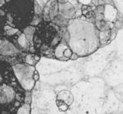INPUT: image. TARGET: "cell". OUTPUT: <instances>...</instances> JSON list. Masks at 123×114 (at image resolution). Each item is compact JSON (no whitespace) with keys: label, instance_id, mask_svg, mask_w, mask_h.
Wrapping results in <instances>:
<instances>
[{"label":"cell","instance_id":"15","mask_svg":"<svg viewBox=\"0 0 123 114\" xmlns=\"http://www.w3.org/2000/svg\"><path fill=\"white\" fill-rule=\"evenodd\" d=\"M114 28L117 29V30H119V29H121L122 28V22L116 20V21L114 22Z\"/></svg>","mask_w":123,"mask_h":114},{"label":"cell","instance_id":"3","mask_svg":"<svg viewBox=\"0 0 123 114\" xmlns=\"http://www.w3.org/2000/svg\"><path fill=\"white\" fill-rule=\"evenodd\" d=\"M25 90L19 84L13 67L0 60V114H16L25 103Z\"/></svg>","mask_w":123,"mask_h":114},{"label":"cell","instance_id":"7","mask_svg":"<svg viewBox=\"0 0 123 114\" xmlns=\"http://www.w3.org/2000/svg\"><path fill=\"white\" fill-rule=\"evenodd\" d=\"M104 21H109V22H114L116 21V17L117 14V10L114 4H105L104 5Z\"/></svg>","mask_w":123,"mask_h":114},{"label":"cell","instance_id":"2","mask_svg":"<svg viewBox=\"0 0 123 114\" xmlns=\"http://www.w3.org/2000/svg\"><path fill=\"white\" fill-rule=\"evenodd\" d=\"M66 29L69 33V47L79 57L89 56L100 49L99 30L83 16L70 20Z\"/></svg>","mask_w":123,"mask_h":114},{"label":"cell","instance_id":"14","mask_svg":"<svg viewBox=\"0 0 123 114\" xmlns=\"http://www.w3.org/2000/svg\"><path fill=\"white\" fill-rule=\"evenodd\" d=\"M31 78H32V80L34 82H36L39 80V74L37 70H34V71H33L32 76H31Z\"/></svg>","mask_w":123,"mask_h":114},{"label":"cell","instance_id":"11","mask_svg":"<svg viewBox=\"0 0 123 114\" xmlns=\"http://www.w3.org/2000/svg\"><path fill=\"white\" fill-rule=\"evenodd\" d=\"M69 21H70V20L65 19L62 18L61 16H60V15L58 14L53 20H52L51 23H53L55 25L58 26L59 28H67V26H68V25H69Z\"/></svg>","mask_w":123,"mask_h":114},{"label":"cell","instance_id":"13","mask_svg":"<svg viewBox=\"0 0 123 114\" xmlns=\"http://www.w3.org/2000/svg\"><path fill=\"white\" fill-rule=\"evenodd\" d=\"M31 101H32V99H31V92H30V91H25V103L30 105L31 104Z\"/></svg>","mask_w":123,"mask_h":114},{"label":"cell","instance_id":"16","mask_svg":"<svg viewBox=\"0 0 123 114\" xmlns=\"http://www.w3.org/2000/svg\"><path fill=\"white\" fill-rule=\"evenodd\" d=\"M116 20H117V21L122 22V20H123V15H122V13H120V12H117V17H116Z\"/></svg>","mask_w":123,"mask_h":114},{"label":"cell","instance_id":"5","mask_svg":"<svg viewBox=\"0 0 123 114\" xmlns=\"http://www.w3.org/2000/svg\"><path fill=\"white\" fill-rule=\"evenodd\" d=\"M26 53L21 52L6 38L0 36V60L7 62L12 67L25 64Z\"/></svg>","mask_w":123,"mask_h":114},{"label":"cell","instance_id":"8","mask_svg":"<svg viewBox=\"0 0 123 114\" xmlns=\"http://www.w3.org/2000/svg\"><path fill=\"white\" fill-rule=\"evenodd\" d=\"M67 48H69L68 44H67L66 41L62 37V39H61V41H60V43L56 46V48H55V53H54V55H55V59H57V60H62V61H67V60H69L68 59H65V57H64V52H65V51Z\"/></svg>","mask_w":123,"mask_h":114},{"label":"cell","instance_id":"18","mask_svg":"<svg viewBox=\"0 0 123 114\" xmlns=\"http://www.w3.org/2000/svg\"><path fill=\"white\" fill-rule=\"evenodd\" d=\"M57 2H58V3H65L68 1H65V0H59V1H57Z\"/></svg>","mask_w":123,"mask_h":114},{"label":"cell","instance_id":"17","mask_svg":"<svg viewBox=\"0 0 123 114\" xmlns=\"http://www.w3.org/2000/svg\"><path fill=\"white\" fill-rule=\"evenodd\" d=\"M78 58H80V57L78 56V55H76V54H74V53H73V54L71 55V56H70V60H77Z\"/></svg>","mask_w":123,"mask_h":114},{"label":"cell","instance_id":"6","mask_svg":"<svg viewBox=\"0 0 123 114\" xmlns=\"http://www.w3.org/2000/svg\"><path fill=\"white\" fill-rule=\"evenodd\" d=\"M59 15L65 19L71 20L76 18V11L74 6L70 2L65 3H58Z\"/></svg>","mask_w":123,"mask_h":114},{"label":"cell","instance_id":"9","mask_svg":"<svg viewBox=\"0 0 123 114\" xmlns=\"http://www.w3.org/2000/svg\"><path fill=\"white\" fill-rule=\"evenodd\" d=\"M111 30H105V31H99V43H100V48L104 47L110 44V37Z\"/></svg>","mask_w":123,"mask_h":114},{"label":"cell","instance_id":"10","mask_svg":"<svg viewBox=\"0 0 123 114\" xmlns=\"http://www.w3.org/2000/svg\"><path fill=\"white\" fill-rule=\"evenodd\" d=\"M59 14L58 9V2L57 1H50L49 8V17L50 20H53L57 15Z\"/></svg>","mask_w":123,"mask_h":114},{"label":"cell","instance_id":"4","mask_svg":"<svg viewBox=\"0 0 123 114\" xmlns=\"http://www.w3.org/2000/svg\"><path fill=\"white\" fill-rule=\"evenodd\" d=\"M66 28H59L51 22L39 23L34 29L33 46L36 55L55 59V50L60 43Z\"/></svg>","mask_w":123,"mask_h":114},{"label":"cell","instance_id":"1","mask_svg":"<svg viewBox=\"0 0 123 114\" xmlns=\"http://www.w3.org/2000/svg\"><path fill=\"white\" fill-rule=\"evenodd\" d=\"M34 5V0L5 1L0 7V36L14 44L35 15Z\"/></svg>","mask_w":123,"mask_h":114},{"label":"cell","instance_id":"12","mask_svg":"<svg viewBox=\"0 0 123 114\" xmlns=\"http://www.w3.org/2000/svg\"><path fill=\"white\" fill-rule=\"evenodd\" d=\"M31 113V107L30 105L24 103L18 110L16 114H30Z\"/></svg>","mask_w":123,"mask_h":114}]
</instances>
